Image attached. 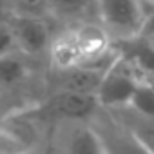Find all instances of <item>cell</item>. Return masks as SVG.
<instances>
[{"instance_id": "1", "label": "cell", "mask_w": 154, "mask_h": 154, "mask_svg": "<svg viewBox=\"0 0 154 154\" xmlns=\"http://www.w3.org/2000/svg\"><path fill=\"white\" fill-rule=\"evenodd\" d=\"M111 47V38L96 22H80L53 36L47 53L56 71H63L93 62Z\"/></svg>"}, {"instance_id": "2", "label": "cell", "mask_w": 154, "mask_h": 154, "mask_svg": "<svg viewBox=\"0 0 154 154\" xmlns=\"http://www.w3.org/2000/svg\"><path fill=\"white\" fill-rule=\"evenodd\" d=\"M149 15L143 0H96V24L116 42L143 35Z\"/></svg>"}, {"instance_id": "3", "label": "cell", "mask_w": 154, "mask_h": 154, "mask_svg": "<svg viewBox=\"0 0 154 154\" xmlns=\"http://www.w3.org/2000/svg\"><path fill=\"white\" fill-rule=\"evenodd\" d=\"M140 82H143V78H140L138 72L131 67V63L120 53L118 58L103 72L102 80L94 91V100L98 109H105L111 112L125 109Z\"/></svg>"}, {"instance_id": "4", "label": "cell", "mask_w": 154, "mask_h": 154, "mask_svg": "<svg viewBox=\"0 0 154 154\" xmlns=\"http://www.w3.org/2000/svg\"><path fill=\"white\" fill-rule=\"evenodd\" d=\"M15 47L24 56H40L49 51L53 31L45 17H33V15H15L8 22Z\"/></svg>"}, {"instance_id": "5", "label": "cell", "mask_w": 154, "mask_h": 154, "mask_svg": "<svg viewBox=\"0 0 154 154\" xmlns=\"http://www.w3.org/2000/svg\"><path fill=\"white\" fill-rule=\"evenodd\" d=\"M62 123L60 154H109L89 120H67Z\"/></svg>"}, {"instance_id": "6", "label": "cell", "mask_w": 154, "mask_h": 154, "mask_svg": "<svg viewBox=\"0 0 154 154\" xmlns=\"http://www.w3.org/2000/svg\"><path fill=\"white\" fill-rule=\"evenodd\" d=\"M44 111L47 114L58 116L62 122L89 120L98 111V105L93 94H82V93H74V91L58 89L53 96L45 100Z\"/></svg>"}, {"instance_id": "7", "label": "cell", "mask_w": 154, "mask_h": 154, "mask_svg": "<svg viewBox=\"0 0 154 154\" xmlns=\"http://www.w3.org/2000/svg\"><path fill=\"white\" fill-rule=\"evenodd\" d=\"M109 154H152V145L145 143L134 132L116 120L94 125Z\"/></svg>"}, {"instance_id": "8", "label": "cell", "mask_w": 154, "mask_h": 154, "mask_svg": "<svg viewBox=\"0 0 154 154\" xmlns=\"http://www.w3.org/2000/svg\"><path fill=\"white\" fill-rule=\"evenodd\" d=\"M47 13L69 24L91 22L96 17V0H45Z\"/></svg>"}, {"instance_id": "9", "label": "cell", "mask_w": 154, "mask_h": 154, "mask_svg": "<svg viewBox=\"0 0 154 154\" xmlns=\"http://www.w3.org/2000/svg\"><path fill=\"white\" fill-rule=\"evenodd\" d=\"M29 74V58L18 51L0 56V89H15Z\"/></svg>"}, {"instance_id": "10", "label": "cell", "mask_w": 154, "mask_h": 154, "mask_svg": "<svg viewBox=\"0 0 154 154\" xmlns=\"http://www.w3.org/2000/svg\"><path fill=\"white\" fill-rule=\"evenodd\" d=\"M127 111H131L134 116L141 118V120H149L152 122L154 118V91H152V82H140L138 87L134 89L129 105L125 107Z\"/></svg>"}, {"instance_id": "11", "label": "cell", "mask_w": 154, "mask_h": 154, "mask_svg": "<svg viewBox=\"0 0 154 154\" xmlns=\"http://www.w3.org/2000/svg\"><path fill=\"white\" fill-rule=\"evenodd\" d=\"M15 15H33V17H47L45 0H15Z\"/></svg>"}, {"instance_id": "12", "label": "cell", "mask_w": 154, "mask_h": 154, "mask_svg": "<svg viewBox=\"0 0 154 154\" xmlns=\"http://www.w3.org/2000/svg\"><path fill=\"white\" fill-rule=\"evenodd\" d=\"M11 51H17L15 47V40L11 35V29L8 24H0V56L8 54Z\"/></svg>"}]
</instances>
